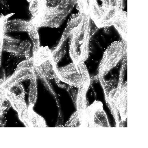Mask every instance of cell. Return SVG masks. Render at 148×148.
Here are the masks:
<instances>
[{"label":"cell","mask_w":148,"mask_h":148,"mask_svg":"<svg viewBox=\"0 0 148 148\" xmlns=\"http://www.w3.org/2000/svg\"><path fill=\"white\" fill-rule=\"evenodd\" d=\"M90 16L84 14L80 23L70 34V53L75 64L84 62L89 55V43L91 32Z\"/></svg>","instance_id":"1"},{"label":"cell","mask_w":148,"mask_h":148,"mask_svg":"<svg viewBox=\"0 0 148 148\" xmlns=\"http://www.w3.org/2000/svg\"><path fill=\"white\" fill-rule=\"evenodd\" d=\"M77 1H59L56 4L50 5L46 3L39 14L32 18L37 27H60L70 13Z\"/></svg>","instance_id":"2"},{"label":"cell","mask_w":148,"mask_h":148,"mask_svg":"<svg viewBox=\"0 0 148 148\" xmlns=\"http://www.w3.org/2000/svg\"><path fill=\"white\" fill-rule=\"evenodd\" d=\"M125 2L123 1H90V18L99 28L111 26L116 13L123 10Z\"/></svg>","instance_id":"3"},{"label":"cell","mask_w":148,"mask_h":148,"mask_svg":"<svg viewBox=\"0 0 148 148\" xmlns=\"http://www.w3.org/2000/svg\"><path fill=\"white\" fill-rule=\"evenodd\" d=\"M57 73L60 81L69 86L88 89L90 78L84 62L75 64L74 62L64 67L57 68Z\"/></svg>","instance_id":"4"},{"label":"cell","mask_w":148,"mask_h":148,"mask_svg":"<svg viewBox=\"0 0 148 148\" xmlns=\"http://www.w3.org/2000/svg\"><path fill=\"white\" fill-rule=\"evenodd\" d=\"M127 52V43L115 42L110 45L104 53L99 68V77H103L117 64Z\"/></svg>","instance_id":"5"},{"label":"cell","mask_w":148,"mask_h":148,"mask_svg":"<svg viewBox=\"0 0 148 148\" xmlns=\"http://www.w3.org/2000/svg\"><path fill=\"white\" fill-rule=\"evenodd\" d=\"M1 92L5 94L12 108L18 113L19 119L25 125L28 108L25 101V90L23 85L19 83H16L7 89L1 88Z\"/></svg>","instance_id":"6"},{"label":"cell","mask_w":148,"mask_h":148,"mask_svg":"<svg viewBox=\"0 0 148 148\" xmlns=\"http://www.w3.org/2000/svg\"><path fill=\"white\" fill-rule=\"evenodd\" d=\"M1 41V56L3 50L10 53L15 57L30 58L31 45L29 41L14 39L5 35Z\"/></svg>","instance_id":"7"},{"label":"cell","mask_w":148,"mask_h":148,"mask_svg":"<svg viewBox=\"0 0 148 148\" xmlns=\"http://www.w3.org/2000/svg\"><path fill=\"white\" fill-rule=\"evenodd\" d=\"M56 66L51 57L40 66H34V70L37 73V77H39L44 82L45 86L49 91L51 90L52 89L47 80L46 78L49 79H55L58 84L60 82L57 73L58 68Z\"/></svg>","instance_id":"8"},{"label":"cell","mask_w":148,"mask_h":148,"mask_svg":"<svg viewBox=\"0 0 148 148\" xmlns=\"http://www.w3.org/2000/svg\"><path fill=\"white\" fill-rule=\"evenodd\" d=\"M35 72L34 67L28 68H19L17 67L13 74L1 84V88L6 89L16 83L30 79Z\"/></svg>","instance_id":"9"},{"label":"cell","mask_w":148,"mask_h":148,"mask_svg":"<svg viewBox=\"0 0 148 148\" xmlns=\"http://www.w3.org/2000/svg\"><path fill=\"white\" fill-rule=\"evenodd\" d=\"M112 23L123 38L127 40V12L122 10L119 11L113 17Z\"/></svg>","instance_id":"10"},{"label":"cell","mask_w":148,"mask_h":148,"mask_svg":"<svg viewBox=\"0 0 148 148\" xmlns=\"http://www.w3.org/2000/svg\"><path fill=\"white\" fill-rule=\"evenodd\" d=\"M33 107L29 105L28 108L27 121L25 125L29 127H48L45 119L34 111Z\"/></svg>","instance_id":"11"},{"label":"cell","mask_w":148,"mask_h":148,"mask_svg":"<svg viewBox=\"0 0 148 148\" xmlns=\"http://www.w3.org/2000/svg\"><path fill=\"white\" fill-rule=\"evenodd\" d=\"M33 57L34 66H38L52 57V52L48 46H42Z\"/></svg>","instance_id":"12"},{"label":"cell","mask_w":148,"mask_h":148,"mask_svg":"<svg viewBox=\"0 0 148 148\" xmlns=\"http://www.w3.org/2000/svg\"><path fill=\"white\" fill-rule=\"evenodd\" d=\"M84 14L81 12H78L77 14L71 15L68 21L67 27L63 33L62 38L67 39L68 37L70 36L72 31L80 23L82 19Z\"/></svg>","instance_id":"13"},{"label":"cell","mask_w":148,"mask_h":148,"mask_svg":"<svg viewBox=\"0 0 148 148\" xmlns=\"http://www.w3.org/2000/svg\"><path fill=\"white\" fill-rule=\"evenodd\" d=\"M66 40H60L56 49L52 52V58L56 65L64 57L66 52Z\"/></svg>","instance_id":"14"},{"label":"cell","mask_w":148,"mask_h":148,"mask_svg":"<svg viewBox=\"0 0 148 148\" xmlns=\"http://www.w3.org/2000/svg\"><path fill=\"white\" fill-rule=\"evenodd\" d=\"M36 72L30 78L29 102L30 106H34L37 98V89L36 83Z\"/></svg>","instance_id":"15"},{"label":"cell","mask_w":148,"mask_h":148,"mask_svg":"<svg viewBox=\"0 0 148 148\" xmlns=\"http://www.w3.org/2000/svg\"><path fill=\"white\" fill-rule=\"evenodd\" d=\"M77 8L78 12L86 15H90V1H77Z\"/></svg>","instance_id":"16"}]
</instances>
